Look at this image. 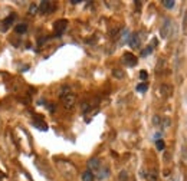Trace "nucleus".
Here are the masks:
<instances>
[{
	"label": "nucleus",
	"instance_id": "1",
	"mask_svg": "<svg viewBox=\"0 0 187 181\" xmlns=\"http://www.w3.org/2000/svg\"><path fill=\"white\" fill-rule=\"evenodd\" d=\"M61 101H62L63 108H66V109H72L74 105H75V102H76V98H75V95L72 94V92H69V94L61 96Z\"/></svg>",
	"mask_w": 187,
	"mask_h": 181
},
{
	"label": "nucleus",
	"instance_id": "2",
	"mask_svg": "<svg viewBox=\"0 0 187 181\" xmlns=\"http://www.w3.org/2000/svg\"><path fill=\"white\" fill-rule=\"evenodd\" d=\"M88 168H89V171H92V173H98V171L102 168V161H101L100 158L94 157V158H91V160L88 161Z\"/></svg>",
	"mask_w": 187,
	"mask_h": 181
},
{
	"label": "nucleus",
	"instance_id": "3",
	"mask_svg": "<svg viewBox=\"0 0 187 181\" xmlns=\"http://www.w3.org/2000/svg\"><path fill=\"white\" fill-rule=\"evenodd\" d=\"M171 32H173V22L170 20V19H166L164 20V25L161 26V37H168L171 35Z\"/></svg>",
	"mask_w": 187,
	"mask_h": 181
},
{
	"label": "nucleus",
	"instance_id": "4",
	"mask_svg": "<svg viewBox=\"0 0 187 181\" xmlns=\"http://www.w3.org/2000/svg\"><path fill=\"white\" fill-rule=\"evenodd\" d=\"M68 26V20L66 19H61V20H56L53 23V30H56V36H61L63 33V30L66 29Z\"/></svg>",
	"mask_w": 187,
	"mask_h": 181
},
{
	"label": "nucleus",
	"instance_id": "5",
	"mask_svg": "<svg viewBox=\"0 0 187 181\" xmlns=\"http://www.w3.org/2000/svg\"><path fill=\"white\" fill-rule=\"evenodd\" d=\"M122 62H124V65L130 66V68H133V66L137 65V58H135V55L130 53V52H127V53H124V56H122Z\"/></svg>",
	"mask_w": 187,
	"mask_h": 181
},
{
	"label": "nucleus",
	"instance_id": "6",
	"mask_svg": "<svg viewBox=\"0 0 187 181\" xmlns=\"http://www.w3.org/2000/svg\"><path fill=\"white\" fill-rule=\"evenodd\" d=\"M15 19H16V13H10L7 16V19L2 23V26H0V29H2V32H6V30L12 26V23L15 22Z\"/></svg>",
	"mask_w": 187,
	"mask_h": 181
},
{
	"label": "nucleus",
	"instance_id": "7",
	"mask_svg": "<svg viewBox=\"0 0 187 181\" xmlns=\"http://www.w3.org/2000/svg\"><path fill=\"white\" fill-rule=\"evenodd\" d=\"M39 12L40 13H49V12H53V3H50V2H40L39 3Z\"/></svg>",
	"mask_w": 187,
	"mask_h": 181
},
{
	"label": "nucleus",
	"instance_id": "8",
	"mask_svg": "<svg viewBox=\"0 0 187 181\" xmlns=\"http://www.w3.org/2000/svg\"><path fill=\"white\" fill-rule=\"evenodd\" d=\"M128 43L133 49H138L140 48V33H133L128 39Z\"/></svg>",
	"mask_w": 187,
	"mask_h": 181
},
{
	"label": "nucleus",
	"instance_id": "9",
	"mask_svg": "<svg viewBox=\"0 0 187 181\" xmlns=\"http://www.w3.org/2000/svg\"><path fill=\"white\" fill-rule=\"evenodd\" d=\"M95 180V174L87 170V171H83L82 173V181H94Z\"/></svg>",
	"mask_w": 187,
	"mask_h": 181
},
{
	"label": "nucleus",
	"instance_id": "10",
	"mask_svg": "<svg viewBox=\"0 0 187 181\" xmlns=\"http://www.w3.org/2000/svg\"><path fill=\"white\" fill-rule=\"evenodd\" d=\"M144 175H146L147 181H157V173H155L154 170H148V171H146Z\"/></svg>",
	"mask_w": 187,
	"mask_h": 181
},
{
	"label": "nucleus",
	"instance_id": "11",
	"mask_svg": "<svg viewBox=\"0 0 187 181\" xmlns=\"http://www.w3.org/2000/svg\"><path fill=\"white\" fill-rule=\"evenodd\" d=\"M160 92H161L163 96H166V98H168L171 94H173V89H171V86H168V85H163L161 88H160Z\"/></svg>",
	"mask_w": 187,
	"mask_h": 181
},
{
	"label": "nucleus",
	"instance_id": "12",
	"mask_svg": "<svg viewBox=\"0 0 187 181\" xmlns=\"http://www.w3.org/2000/svg\"><path fill=\"white\" fill-rule=\"evenodd\" d=\"M109 175V171H108V168H105V167H102V168L96 173V177L100 178V180H104V178H107Z\"/></svg>",
	"mask_w": 187,
	"mask_h": 181
},
{
	"label": "nucleus",
	"instance_id": "13",
	"mask_svg": "<svg viewBox=\"0 0 187 181\" xmlns=\"http://www.w3.org/2000/svg\"><path fill=\"white\" fill-rule=\"evenodd\" d=\"M15 30H16V33H19V35H23V33L28 30V25H26V23H20V25H17L16 27H15Z\"/></svg>",
	"mask_w": 187,
	"mask_h": 181
},
{
	"label": "nucleus",
	"instance_id": "14",
	"mask_svg": "<svg viewBox=\"0 0 187 181\" xmlns=\"http://www.w3.org/2000/svg\"><path fill=\"white\" fill-rule=\"evenodd\" d=\"M112 76H115L117 79H122L125 76V72L122 69H114L112 70Z\"/></svg>",
	"mask_w": 187,
	"mask_h": 181
},
{
	"label": "nucleus",
	"instance_id": "15",
	"mask_svg": "<svg viewBox=\"0 0 187 181\" xmlns=\"http://www.w3.org/2000/svg\"><path fill=\"white\" fill-rule=\"evenodd\" d=\"M147 89H148V85H147V82H141L137 85V92H141V94H144V92H147Z\"/></svg>",
	"mask_w": 187,
	"mask_h": 181
},
{
	"label": "nucleus",
	"instance_id": "16",
	"mask_svg": "<svg viewBox=\"0 0 187 181\" xmlns=\"http://www.w3.org/2000/svg\"><path fill=\"white\" fill-rule=\"evenodd\" d=\"M163 6L166 9H173L176 6V2L174 0H164V2H163Z\"/></svg>",
	"mask_w": 187,
	"mask_h": 181
},
{
	"label": "nucleus",
	"instance_id": "17",
	"mask_svg": "<svg viewBox=\"0 0 187 181\" xmlns=\"http://www.w3.org/2000/svg\"><path fill=\"white\" fill-rule=\"evenodd\" d=\"M155 148H157L158 151H163V149L166 148V142L163 140H157L155 141Z\"/></svg>",
	"mask_w": 187,
	"mask_h": 181
},
{
	"label": "nucleus",
	"instance_id": "18",
	"mask_svg": "<svg viewBox=\"0 0 187 181\" xmlns=\"http://www.w3.org/2000/svg\"><path fill=\"white\" fill-rule=\"evenodd\" d=\"M36 12H39V6H36L35 3H32L29 6V13H30V15H35Z\"/></svg>",
	"mask_w": 187,
	"mask_h": 181
},
{
	"label": "nucleus",
	"instance_id": "19",
	"mask_svg": "<svg viewBox=\"0 0 187 181\" xmlns=\"http://www.w3.org/2000/svg\"><path fill=\"white\" fill-rule=\"evenodd\" d=\"M120 181H128V173L127 171H121L120 173Z\"/></svg>",
	"mask_w": 187,
	"mask_h": 181
},
{
	"label": "nucleus",
	"instance_id": "20",
	"mask_svg": "<svg viewBox=\"0 0 187 181\" xmlns=\"http://www.w3.org/2000/svg\"><path fill=\"white\" fill-rule=\"evenodd\" d=\"M147 78H148L147 70H140V79H141V81H147Z\"/></svg>",
	"mask_w": 187,
	"mask_h": 181
},
{
	"label": "nucleus",
	"instance_id": "21",
	"mask_svg": "<svg viewBox=\"0 0 187 181\" xmlns=\"http://www.w3.org/2000/svg\"><path fill=\"white\" fill-rule=\"evenodd\" d=\"M160 121H161V118H160V116H158V115H154V116H153V124H154V125H155V127H158V125L161 124V122H160Z\"/></svg>",
	"mask_w": 187,
	"mask_h": 181
},
{
	"label": "nucleus",
	"instance_id": "22",
	"mask_svg": "<svg viewBox=\"0 0 187 181\" xmlns=\"http://www.w3.org/2000/svg\"><path fill=\"white\" fill-rule=\"evenodd\" d=\"M151 50H153V46H148V48H146V49L142 50V56H147V55H150L151 53Z\"/></svg>",
	"mask_w": 187,
	"mask_h": 181
},
{
	"label": "nucleus",
	"instance_id": "23",
	"mask_svg": "<svg viewBox=\"0 0 187 181\" xmlns=\"http://www.w3.org/2000/svg\"><path fill=\"white\" fill-rule=\"evenodd\" d=\"M183 30H184V33L187 35V12H186V15H184V23H183Z\"/></svg>",
	"mask_w": 187,
	"mask_h": 181
}]
</instances>
